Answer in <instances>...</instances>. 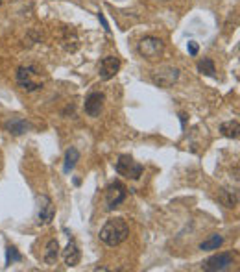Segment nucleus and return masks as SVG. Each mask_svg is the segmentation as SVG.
<instances>
[{
  "label": "nucleus",
  "instance_id": "1",
  "mask_svg": "<svg viewBox=\"0 0 240 272\" xmlns=\"http://www.w3.org/2000/svg\"><path fill=\"white\" fill-rule=\"evenodd\" d=\"M127 235H129V226H127L124 218L120 217L109 218L100 230V241L107 246L122 245L127 239Z\"/></svg>",
  "mask_w": 240,
  "mask_h": 272
},
{
  "label": "nucleus",
  "instance_id": "2",
  "mask_svg": "<svg viewBox=\"0 0 240 272\" xmlns=\"http://www.w3.org/2000/svg\"><path fill=\"white\" fill-rule=\"evenodd\" d=\"M39 76L41 72L34 65H26V67H20L17 70V83H19L20 89L32 93V91H37V89L43 87V80Z\"/></svg>",
  "mask_w": 240,
  "mask_h": 272
},
{
  "label": "nucleus",
  "instance_id": "3",
  "mask_svg": "<svg viewBox=\"0 0 240 272\" xmlns=\"http://www.w3.org/2000/svg\"><path fill=\"white\" fill-rule=\"evenodd\" d=\"M115 170L119 172L120 176L129 178V180H139L144 172V167L140 163H137L133 157L129 156H120L119 161L115 163Z\"/></svg>",
  "mask_w": 240,
  "mask_h": 272
},
{
  "label": "nucleus",
  "instance_id": "4",
  "mask_svg": "<svg viewBox=\"0 0 240 272\" xmlns=\"http://www.w3.org/2000/svg\"><path fill=\"white\" fill-rule=\"evenodd\" d=\"M139 54L142 58H146V60H155V58H159L163 54V50H165V43L161 41L159 37H144V39H140L139 43Z\"/></svg>",
  "mask_w": 240,
  "mask_h": 272
},
{
  "label": "nucleus",
  "instance_id": "5",
  "mask_svg": "<svg viewBox=\"0 0 240 272\" xmlns=\"http://www.w3.org/2000/svg\"><path fill=\"white\" fill-rule=\"evenodd\" d=\"M178 78H180V68L165 65V67H159L155 70L154 76H152V82H154L155 85H159V87L167 89V87H172L174 83L178 82Z\"/></svg>",
  "mask_w": 240,
  "mask_h": 272
},
{
  "label": "nucleus",
  "instance_id": "6",
  "mask_svg": "<svg viewBox=\"0 0 240 272\" xmlns=\"http://www.w3.org/2000/svg\"><path fill=\"white\" fill-rule=\"evenodd\" d=\"M37 224L39 226H48L56 217V205L50 200V197L41 195L37 197Z\"/></svg>",
  "mask_w": 240,
  "mask_h": 272
},
{
  "label": "nucleus",
  "instance_id": "7",
  "mask_svg": "<svg viewBox=\"0 0 240 272\" xmlns=\"http://www.w3.org/2000/svg\"><path fill=\"white\" fill-rule=\"evenodd\" d=\"M127 197V189L120 182H113V184L107 185L106 189V204H107V209H115L119 207Z\"/></svg>",
  "mask_w": 240,
  "mask_h": 272
},
{
  "label": "nucleus",
  "instance_id": "8",
  "mask_svg": "<svg viewBox=\"0 0 240 272\" xmlns=\"http://www.w3.org/2000/svg\"><path fill=\"white\" fill-rule=\"evenodd\" d=\"M233 263H235L233 254H229V252H222V254H216V256L207 259L205 263H203V271L222 272V271H227Z\"/></svg>",
  "mask_w": 240,
  "mask_h": 272
},
{
  "label": "nucleus",
  "instance_id": "9",
  "mask_svg": "<svg viewBox=\"0 0 240 272\" xmlns=\"http://www.w3.org/2000/svg\"><path fill=\"white\" fill-rule=\"evenodd\" d=\"M104 100H106L104 93H91V95L87 96V98H85V106H83V109H85L87 115L93 117V119L100 117L102 108H104Z\"/></svg>",
  "mask_w": 240,
  "mask_h": 272
},
{
  "label": "nucleus",
  "instance_id": "10",
  "mask_svg": "<svg viewBox=\"0 0 240 272\" xmlns=\"http://www.w3.org/2000/svg\"><path fill=\"white\" fill-rule=\"evenodd\" d=\"M120 68V60L117 56H106L100 62V78L102 80H111Z\"/></svg>",
  "mask_w": 240,
  "mask_h": 272
},
{
  "label": "nucleus",
  "instance_id": "11",
  "mask_svg": "<svg viewBox=\"0 0 240 272\" xmlns=\"http://www.w3.org/2000/svg\"><path fill=\"white\" fill-rule=\"evenodd\" d=\"M4 128H6V132H9L11 136H22V134H26L28 130H30V124H28V121L20 119V117H13V119L6 121Z\"/></svg>",
  "mask_w": 240,
  "mask_h": 272
},
{
  "label": "nucleus",
  "instance_id": "12",
  "mask_svg": "<svg viewBox=\"0 0 240 272\" xmlns=\"http://www.w3.org/2000/svg\"><path fill=\"white\" fill-rule=\"evenodd\" d=\"M63 259H65V265L67 267H76L81 259V252L78 248V245L74 241H68L67 248L63 250Z\"/></svg>",
  "mask_w": 240,
  "mask_h": 272
},
{
  "label": "nucleus",
  "instance_id": "13",
  "mask_svg": "<svg viewBox=\"0 0 240 272\" xmlns=\"http://www.w3.org/2000/svg\"><path fill=\"white\" fill-rule=\"evenodd\" d=\"M61 45L67 52H76L78 47H80V39H78L76 32L70 30V28H65L63 34H61Z\"/></svg>",
  "mask_w": 240,
  "mask_h": 272
},
{
  "label": "nucleus",
  "instance_id": "14",
  "mask_svg": "<svg viewBox=\"0 0 240 272\" xmlns=\"http://www.w3.org/2000/svg\"><path fill=\"white\" fill-rule=\"evenodd\" d=\"M58 258H60V243L56 239H50L47 243V248H45V263L47 265H56L58 263Z\"/></svg>",
  "mask_w": 240,
  "mask_h": 272
},
{
  "label": "nucleus",
  "instance_id": "15",
  "mask_svg": "<svg viewBox=\"0 0 240 272\" xmlns=\"http://www.w3.org/2000/svg\"><path fill=\"white\" fill-rule=\"evenodd\" d=\"M218 200H220L226 207L233 209V207H237V204H239V193L235 189H220L218 191Z\"/></svg>",
  "mask_w": 240,
  "mask_h": 272
},
{
  "label": "nucleus",
  "instance_id": "16",
  "mask_svg": "<svg viewBox=\"0 0 240 272\" xmlns=\"http://www.w3.org/2000/svg\"><path fill=\"white\" fill-rule=\"evenodd\" d=\"M80 161V152H78V148H74V146H70V148L65 152V163H63V172L65 174H68L70 170L76 167V163Z\"/></svg>",
  "mask_w": 240,
  "mask_h": 272
},
{
  "label": "nucleus",
  "instance_id": "17",
  "mask_svg": "<svg viewBox=\"0 0 240 272\" xmlns=\"http://www.w3.org/2000/svg\"><path fill=\"white\" fill-rule=\"evenodd\" d=\"M220 132H222V136L229 137V139H239V121H227V123H222Z\"/></svg>",
  "mask_w": 240,
  "mask_h": 272
},
{
  "label": "nucleus",
  "instance_id": "18",
  "mask_svg": "<svg viewBox=\"0 0 240 272\" xmlns=\"http://www.w3.org/2000/svg\"><path fill=\"white\" fill-rule=\"evenodd\" d=\"M222 243H224V237H222L220 233H213L209 239H205L203 243L200 245V250H216V248H220Z\"/></svg>",
  "mask_w": 240,
  "mask_h": 272
},
{
  "label": "nucleus",
  "instance_id": "19",
  "mask_svg": "<svg viewBox=\"0 0 240 272\" xmlns=\"http://www.w3.org/2000/svg\"><path fill=\"white\" fill-rule=\"evenodd\" d=\"M198 70H200L201 74L205 76H211V78H214L216 76V68H214V62L211 60V58H203L200 63H198Z\"/></svg>",
  "mask_w": 240,
  "mask_h": 272
},
{
  "label": "nucleus",
  "instance_id": "20",
  "mask_svg": "<svg viewBox=\"0 0 240 272\" xmlns=\"http://www.w3.org/2000/svg\"><path fill=\"white\" fill-rule=\"evenodd\" d=\"M17 261H22V256L15 246H7L6 248V265H13Z\"/></svg>",
  "mask_w": 240,
  "mask_h": 272
},
{
  "label": "nucleus",
  "instance_id": "21",
  "mask_svg": "<svg viewBox=\"0 0 240 272\" xmlns=\"http://www.w3.org/2000/svg\"><path fill=\"white\" fill-rule=\"evenodd\" d=\"M187 48H188V54L190 56H198V43L196 41H188V45H187Z\"/></svg>",
  "mask_w": 240,
  "mask_h": 272
},
{
  "label": "nucleus",
  "instance_id": "22",
  "mask_svg": "<svg viewBox=\"0 0 240 272\" xmlns=\"http://www.w3.org/2000/svg\"><path fill=\"white\" fill-rule=\"evenodd\" d=\"M98 19H100V22H102V26H104V30H106L107 34H111V28H109V22H107V19L104 17V13H102V11H98Z\"/></svg>",
  "mask_w": 240,
  "mask_h": 272
},
{
  "label": "nucleus",
  "instance_id": "23",
  "mask_svg": "<svg viewBox=\"0 0 240 272\" xmlns=\"http://www.w3.org/2000/svg\"><path fill=\"white\" fill-rule=\"evenodd\" d=\"M180 119H181V124L185 126V123H187V117H185V115H180Z\"/></svg>",
  "mask_w": 240,
  "mask_h": 272
},
{
  "label": "nucleus",
  "instance_id": "24",
  "mask_svg": "<svg viewBox=\"0 0 240 272\" xmlns=\"http://www.w3.org/2000/svg\"><path fill=\"white\" fill-rule=\"evenodd\" d=\"M2 2H4V0H0V4H2Z\"/></svg>",
  "mask_w": 240,
  "mask_h": 272
}]
</instances>
